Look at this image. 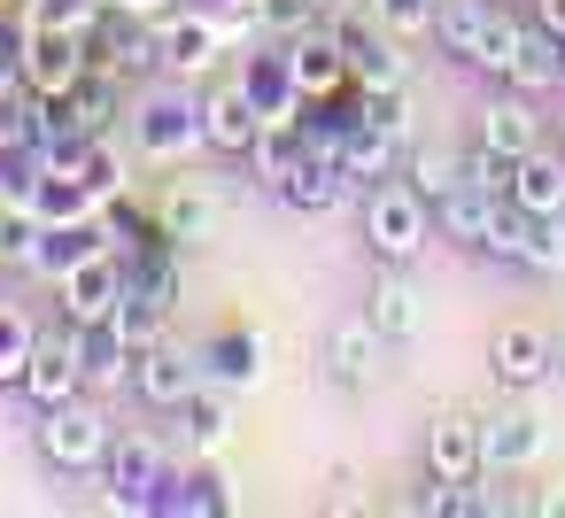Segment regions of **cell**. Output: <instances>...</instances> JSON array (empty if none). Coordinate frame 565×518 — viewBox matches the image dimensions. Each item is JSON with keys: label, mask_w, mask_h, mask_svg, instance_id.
Segmentation results:
<instances>
[{"label": "cell", "mask_w": 565, "mask_h": 518, "mask_svg": "<svg viewBox=\"0 0 565 518\" xmlns=\"http://www.w3.org/2000/svg\"><path fill=\"white\" fill-rule=\"evenodd\" d=\"M426 225H434V202L403 179V186H372L364 194V248L380 263H411L426 248Z\"/></svg>", "instance_id": "obj_1"}, {"label": "cell", "mask_w": 565, "mask_h": 518, "mask_svg": "<svg viewBox=\"0 0 565 518\" xmlns=\"http://www.w3.org/2000/svg\"><path fill=\"white\" fill-rule=\"evenodd\" d=\"M40 449H47L55 472H102L117 433L94 402H55V410H40Z\"/></svg>", "instance_id": "obj_2"}, {"label": "cell", "mask_w": 565, "mask_h": 518, "mask_svg": "<svg viewBox=\"0 0 565 518\" xmlns=\"http://www.w3.org/2000/svg\"><path fill=\"white\" fill-rule=\"evenodd\" d=\"M202 356L194 348H171V341H156V348H140L132 356V395L148 402V410H186L194 395H202Z\"/></svg>", "instance_id": "obj_3"}, {"label": "cell", "mask_w": 565, "mask_h": 518, "mask_svg": "<svg viewBox=\"0 0 565 518\" xmlns=\"http://www.w3.org/2000/svg\"><path fill=\"white\" fill-rule=\"evenodd\" d=\"M17 63H24V78H32L40 94H71V86L86 78V63H94V55H86V32H78V24H55V17H47V24L24 40V55H17Z\"/></svg>", "instance_id": "obj_4"}, {"label": "cell", "mask_w": 565, "mask_h": 518, "mask_svg": "<svg viewBox=\"0 0 565 518\" xmlns=\"http://www.w3.org/2000/svg\"><path fill=\"white\" fill-rule=\"evenodd\" d=\"M426 472H434V479H449V487L480 479V472H488V441H480V418H465V410H441V418L426 425Z\"/></svg>", "instance_id": "obj_5"}, {"label": "cell", "mask_w": 565, "mask_h": 518, "mask_svg": "<svg viewBox=\"0 0 565 518\" xmlns=\"http://www.w3.org/2000/svg\"><path fill=\"white\" fill-rule=\"evenodd\" d=\"M333 47H341V63H349V78H356V86H403V55H395V32L341 17V24H333Z\"/></svg>", "instance_id": "obj_6"}, {"label": "cell", "mask_w": 565, "mask_h": 518, "mask_svg": "<svg viewBox=\"0 0 565 518\" xmlns=\"http://www.w3.org/2000/svg\"><path fill=\"white\" fill-rule=\"evenodd\" d=\"M256 132H264V109H256L248 86H217V94L202 101V140H210L217 155H248Z\"/></svg>", "instance_id": "obj_7"}, {"label": "cell", "mask_w": 565, "mask_h": 518, "mask_svg": "<svg viewBox=\"0 0 565 518\" xmlns=\"http://www.w3.org/2000/svg\"><path fill=\"white\" fill-rule=\"evenodd\" d=\"M94 379H86V364H78V341H40L32 348V364H24V395L40 402V410H55V402H78Z\"/></svg>", "instance_id": "obj_8"}, {"label": "cell", "mask_w": 565, "mask_h": 518, "mask_svg": "<svg viewBox=\"0 0 565 518\" xmlns=\"http://www.w3.org/2000/svg\"><path fill=\"white\" fill-rule=\"evenodd\" d=\"M194 140H202V109H194L186 94H156V101L140 109V148H148L156 163H179Z\"/></svg>", "instance_id": "obj_9"}, {"label": "cell", "mask_w": 565, "mask_h": 518, "mask_svg": "<svg viewBox=\"0 0 565 518\" xmlns=\"http://www.w3.org/2000/svg\"><path fill=\"white\" fill-rule=\"evenodd\" d=\"M364 317L380 325V341H418L426 333V294L403 279V263H387V279L364 294Z\"/></svg>", "instance_id": "obj_10"}, {"label": "cell", "mask_w": 565, "mask_h": 518, "mask_svg": "<svg viewBox=\"0 0 565 518\" xmlns=\"http://www.w3.org/2000/svg\"><path fill=\"white\" fill-rule=\"evenodd\" d=\"M503 202H511V194H480V186L465 179L457 194H441V202H434V217H441V233H449V240L488 248V240H495V225H503Z\"/></svg>", "instance_id": "obj_11"}, {"label": "cell", "mask_w": 565, "mask_h": 518, "mask_svg": "<svg viewBox=\"0 0 565 518\" xmlns=\"http://www.w3.org/2000/svg\"><path fill=\"white\" fill-rule=\"evenodd\" d=\"M488 364H495V379H503V387H534V379L557 364V341H550V333H534V325H503V333L488 341Z\"/></svg>", "instance_id": "obj_12"}, {"label": "cell", "mask_w": 565, "mask_h": 518, "mask_svg": "<svg viewBox=\"0 0 565 518\" xmlns=\"http://www.w3.org/2000/svg\"><path fill=\"white\" fill-rule=\"evenodd\" d=\"M495 0H441V9H434V40L457 55V63H472L480 71V55H488V32H495Z\"/></svg>", "instance_id": "obj_13"}, {"label": "cell", "mask_w": 565, "mask_h": 518, "mask_svg": "<svg viewBox=\"0 0 565 518\" xmlns=\"http://www.w3.org/2000/svg\"><path fill=\"white\" fill-rule=\"evenodd\" d=\"M86 47H94V63H109L117 78H148V71H163V32H140V24H117V17H109Z\"/></svg>", "instance_id": "obj_14"}, {"label": "cell", "mask_w": 565, "mask_h": 518, "mask_svg": "<svg viewBox=\"0 0 565 518\" xmlns=\"http://www.w3.org/2000/svg\"><path fill=\"white\" fill-rule=\"evenodd\" d=\"M109 479H117V503H156V487L171 479V464H163V449L148 433H125L109 449Z\"/></svg>", "instance_id": "obj_15"}, {"label": "cell", "mask_w": 565, "mask_h": 518, "mask_svg": "<svg viewBox=\"0 0 565 518\" xmlns=\"http://www.w3.org/2000/svg\"><path fill=\"white\" fill-rule=\"evenodd\" d=\"M503 86H511V94H550V86H565V40L542 32V24H526V40H519V55H511V71H503Z\"/></svg>", "instance_id": "obj_16"}, {"label": "cell", "mask_w": 565, "mask_h": 518, "mask_svg": "<svg viewBox=\"0 0 565 518\" xmlns=\"http://www.w3.org/2000/svg\"><path fill=\"white\" fill-rule=\"evenodd\" d=\"M279 194H287L295 209H310V217H318V209H341L349 171H341V155H333V148H310V155L287 171V186H279Z\"/></svg>", "instance_id": "obj_17"}, {"label": "cell", "mask_w": 565, "mask_h": 518, "mask_svg": "<svg viewBox=\"0 0 565 518\" xmlns=\"http://www.w3.org/2000/svg\"><path fill=\"white\" fill-rule=\"evenodd\" d=\"M480 148H495V155H534L542 148V117L526 109V94H511V101H488V117H480Z\"/></svg>", "instance_id": "obj_18"}, {"label": "cell", "mask_w": 565, "mask_h": 518, "mask_svg": "<svg viewBox=\"0 0 565 518\" xmlns=\"http://www.w3.org/2000/svg\"><path fill=\"white\" fill-rule=\"evenodd\" d=\"M71 341H78V364H86V379H94V387L132 379V341L117 333V317H86Z\"/></svg>", "instance_id": "obj_19"}, {"label": "cell", "mask_w": 565, "mask_h": 518, "mask_svg": "<svg viewBox=\"0 0 565 518\" xmlns=\"http://www.w3.org/2000/svg\"><path fill=\"white\" fill-rule=\"evenodd\" d=\"M511 202L519 209H534V217H565V155H519V171H511Z\"/></svg>", "instance_id": "obj_20"}, {"label": "cell", "mask_w": 565, "mask_h": 518, "mask_svg": "<svg viewBox=\"0 0 565 518\" xmlns=\"http://www.w3.org/2000/svg\"><path fill=\"white\" fill-rule=\"evenodd\" d=\"M310 155V140H302V125L295 117H264V132H256V148H248V163H256V179L264 186H287V171Z\"/></svg>", "instance_id": "obj_21"}, {"label": "cell", "mask_w": 565, "mask_h": 518, "mask_svg": "<svg viewBox=\"0 0 565 518\" xmlns=\"http://www.w3.org/2000/svg\"><path fill=\"white\" fill-rule=\"evenodd\" d=\"M333 155H341L349 179H387L395 171V132H380L372 117H349V132L333 140Z\"/></svg>", "instance_id": "obj_22"}, {"label": "cell", "mask_w": 565, "mask_h": 518, "mask_svg": "<svg viewBox=\"0 0 565 518\" xmlns=\"http://www.w3.org/2000/svg\"><path fill=\"white\" fill-rule=\"evenodd\" d=\"M202 371H210L217 387H256V379H264V333H217V341L202 348Z\"/></svg>", "instance_id": "obj_23"}, {"label": "cell", "mask_w": 565, "mask_h": 518, "mask_svg": "<svg viewBox=\"0 0 565 518\" xmlns=\"http://www.w3.org/2000/svg\"><path fill=\"white\" fill-rule=\"evenodd\" d=\"M287 78H295V94H326V86H341L349 78V63H341V47H333V32L326 40H295V55H287Z\"/></svg>", "instance_id": "obj_24"}, {"label": "cell", "mask_w": 565, "mask_h": 518, "mask_svg": "<svg viewBox=\"0 0 565 518\" xmlns=\"http://www.w3.org/2000/svg\"><path fill=\"white\" fill-rule=\"evenodd\" d=\"M109 317H117V333L132 341V356H140V348H156V341H163V287H148V279H140V287H125Z\"/></svg>", "instance_id": "obj_25"}, {"label": "cell", "mask_w": 565, "mask_h": 518, "mask_svg": "<svg viewBox=\"0 0 565 518\" xmlns=\"http://www.w3.org/2000/svg\"><path fill=\"white\" fill-rule=\"evenodd\" d=\"M372 356H380V325H372V317L341 325V333H333V348H326L333 387H364V379H372Z\"/></svg>", "instance_id": "obj_26"}, {"label": "cell", "mask_w": 565, "mask_h": 518, "mask_svg": "<svg viewBox=\"0 0 565 518\" xmlns=\"http://www.w3.org/2000/svg\"><path fill=\"white\" fill-rule=\"evenodd\" d=\"M480 441H488V464H534V456H542V418L503 410V418L480 425Z\"/></svg>", "instance_id": "obj_27"}, {"label": "cell", "mask_w": 565, "mask_h": 518, "mask_svg": "<svg viewBox=\"0 0 565 518\" xmlns=\"http://www.w3.org/2000/svg\"><path fill=\"white\" fill-rule=\"evenodd\" d=\"M63 294H71V317L86 325V317H109L117 310L125 279H109V263H86V271H63Z\"/></svg>", "instance_id": "obj_28"}, {"label": "cell", "mask_w": 565, "mask_h": 518, "mask_svg": "<svg viewBox=\"0 0 565 518\" xmlns=\"http://www.w3.org/2000/svg\"><path fill=\"white\" fill-rule=\"evenodd\" d=\"M179 418H186V441H194L202 456H217V449H225V433H233V410H225V395H217V387H202Z\"/></svg>", "instance_id": "obj_29"}, {"label": "cell", "mask_w": 565, "mask_h": 518, "mask_svg": "<svg viewBox=\"0 0 565 518\" xmlns=\"http://www.w3.org/2000/svg\"><path fill=\"white\" fill-rule=\"evenodd\" d=\"M364 9H372V24H380V32H395V40H426L441 0H364Z\"/></svg>", "instance_id": "obj_30"}, {"label": "cell", "mask_w": 565, "mask_h": 518, "mask_svg": "<svg viewBox=\"0 0 565 518\" xmlns=\"http://www.w3.org/2000/svg\"><path fill=\"white\" fill-rule=\"evenodd\" d=\"M210 225H217V194H194V186H186V194L163 202V233H171V240H202Z\"/></svg>", "instance_id": "obj_31"}, {"label": "cell", "mask_w": 565, "mask_h": 518, "mask_svg": "<svg viewBox=\"0 0 565 518\" xmlns=\"http://www.w3.org/2000/svg\"><path fill=\"white\" fill-rule=\"evenodd\" d=\"M210 47H217V32H210V24H171V32H163V71H179V78H186V71H202V63H210Z\"/></svg>", "instance_id": "obj_32"}, {"label": "cell", "mask_w": 565, "mask_h": 518, "mask_svg": "<svg viewBox=\"0 0 565 518\" xmlns=\"http://www.w3.org/2000/svg\"><path fill=\"white\" fill-rule=\"evenodd\" d=\"M356 117H372L380 132H395V140H403V132H411V94H403V86H364Z\"/></svg>", "instance_id": "obj_33"}, {"label": "cell", "mask_w": 565, "mask_h": 518, "mask_svg": "<svg viewBox=\"0 0 565 518\" xmlns=\"http://www.w3.org/2000/svg\"><path fill=\"white\" fill-rule=\"evenodd\" d=\"M411 186H418L426 202H441V194L465 186V163H457V155H411Z\"/></svg>", "instance_id": "obj_34"}, {"label": "cell", "mask_w": 565, "mask_h": 518, "mask_svg": "<svg viewBox=\"0 0 565 518\" xmlns=\"http://www.w3.org/2000/svg\"><path fill=\"white\" fill-rule=\"evenodd\" d=\"M32 325L17 317V310H0V379H24V364H32Z\"/></svg>", "instance_id": "obj_35"}, {"label": "cell", "mask_w": 565, "mask_h": 518, "mask_svg": "<svg viewBox=\"0 0 565 518\" xmlns=\"http://www.w3.org/2000/svg\"><path fill=\"white\" fill-rule=\"evenodd\" d=\"M511 171H519V163L495 155V148H472V155H465V179H472L480 194H511Z\"/></svg>", "instance_id": "obj_36"}, {"label": "cell", "mask_w": 565, "mask_h": 518, "mask_svg": "<svg viewBox=\"0 0 565 518\" xmlns=\"http://www.w3.org/2000/svg\"><path fill=\"white\" fill-rule=\"evenodd\" d=\"M519 40H526V24H519V17H495V32H488V55H480V71H488V78H503V71H511V55H519Z\"/></svg>", "instance_id": "obj_37"}, {"label": "cell", "mask_w": 565, "mask_h": 518, "mask_svg": "<svg viewBox=\"0 0 565 518\" xmlns=\"http://www.w3.org/2000/svg\"><path fill=\"white\" fill-rule=\"evenodd\" d=\"M125 179V163H109V148H102V132L86 140V186H117Z\"/></svg>", "instance_id": "obj_38"}, {"label": "cell", "mask_w": 565, "mask_h": 518, "mask_svg": "<svg viewBox=\"0 0 565 518\" xmlns=\"http://www.w3.org/2000/svg\"><path fill=\"white\" fill-rule=\"evenodd\" d=\"M534 510H550V518H565V487H557V495H542Z\"/></svg>", "instance_id": "obj_39"}, {"label": "cell", "mask_w": 565, "mask_h": 518, "mask_svg": "<svg viewBox=\"0 0 565 518\" xmlns=\"http://www.w3.org/2000/svg\"><path fill=\"white\" fill-rule=\"evenodd\" d=\"M310 9H318V17H326V9H333V0H310Z\"/></svg>", "instance_id": "obj_40"}, {"label": "cell", "mask_w": 565, "mask_h": 518, "mask_svg": "<svg viewBox=\"0 0 565 518\" xmlns=\"http://www.w3.org/2000/svg\"><path fill=\"white\" fill-rule=\"evenodd\" d=\"M557 364H565V341H557Z\"/></svg>", "instance_id": "obj_41"}]
</instances>
